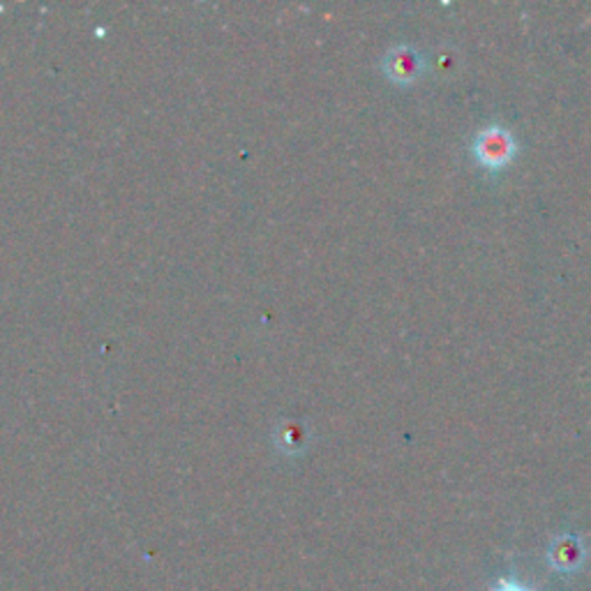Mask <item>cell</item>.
<instances>
[{
	"instance_id": "277c9868",
	"label": "cell",
	"mask_w": 591,
	"mask_h": 591,
	"mask_svg": "<svg viewBox=\"0 0 591 591\" xmlns=\"http://www.w3.org/2000/svg\"><path fill=\"white\" fill-rule=\"evenodd\" d=\"M490 591H536V589L515 578H504V580H499Z\"/></svg>"
},
{
	"instance_id": "6da1fadb",
	"label": "cell",
	"mask_w": 591,
	"mask_h": 591,
	"mask_svg": "<svg viewBox=\"0 0 591 591\" xmlns=\"http://www.w3.org/2000/svg\"><path fill=\"white\" fill-rule=\"evenodd\" d=\"M471 155L476 165L486 171H502L506 169L517 155V142L511 130L504 125H488L473 134Z\"/></svg>"
},
{
	"instance_id": "7a4b0ae2",
	"label": "cell",
	"mask_w": 591,
	"mask_h": 591,
	"mask_svg": "<svg viewBox=\"0 0 591 591\" xmlns=\"http://www.w3.org/2000/svg\"><path fill=\"white\" fill-rule=\"evenodd\" d=\"M381 67L386 79H391L398 86H412L425 73V58L412 44H398L383 56Z\"/></svg>"
},
{
	"instance_id": "3957f363",
	"label": "cell",
	"mask_w": 591,
	"mask_h": 591,
	"mask_svg": "<svg viewBox=\"0 0 591 591\" xmlns=\"http://www.w3.org/2000/svg\"><path fill=\"white\" fill-rule=\"evenodd\" d=\"M584 557H587V550L578 534H571V532L559 534L550 543L548 559H550V566L559 573H576L578 568H582Z\"/></svg>"
}]
</instances>
